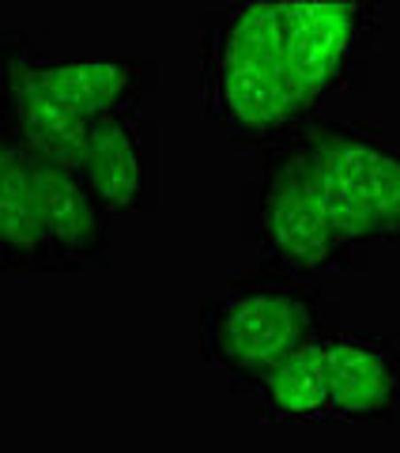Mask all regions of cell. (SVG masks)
Segmentation results:
<instances>
[{"label": "cell", "instance_id": "3957f363", "mask_svg": "<svg viewBox=\"0 0 400 453\" xmlns=\"http://www.w3.org/2000/svg\"><path fill=\"white\" fill-rule=\"evenodd\" d=\"M348 234L318 201L303 163L288 140L265 144L261 170V261L265 273L306 280L340 268L348 257Z\"/></svg>", "mask_w": 400, "mask_h": 453}, {"label": "cell", "instance_id": "6da1fadb", "mask_svg": "<svg viewBox=\"0 0 400 453\" xmlns=\"http://www.w3.org/2000/svg\"><path fill=\"white\" fill-rule=\"evenodd\" d=\"M204 106L238 140L261 148L313 118L288 68L280 4H238L208 35Z\"/></svg>", "mask_w": 400, "mask_h": 453}, {"label": "cell", "instance_id": "7c38bea8", "mask_svg": "<svg viewBox=\"0 0 400 453\" xmlns=\"http://www.w3.org/2000/svg\"><path fill=\"white\" fill-rule=\"evenodd\" d=\"M366 238L400 242V151L378 144L366 166Z\"/></svg>", "mask_w": 400, "mask_h": 453}, {"label": "cell", "instance_id": "ba28073f", "mask_svg": "<svg viewBox=\"0 0 400 453\" xmlns=\"http://www.w3.org/2000/svg\"><path fill=\"white\" fill-rule=\"evenodd\" d=\"M73 174L83 178L106 211H128L140 196V148L133 113H106L88 121Z\"/></svg>", "mask_w": 400, "mask_h": 453}, {"label": "cell", "instance_id": "8fae6325", "mask_svg": "<svg viewBox=\"0 0 400 453\" xmlns=\"http://www.w3.org/2000/svg\"><path fill=\"white\" fill-rule=\"evenodd\" d=\"M261 396L273 419H325L328 416V378H325V336L291 351L283 363L242 381Z\"/></svg>", "mask_w": 400, "mask_h": 453}, {"label": "cell", "instance_id": "9c48e42d", "mask_svg": "<svg viewBox=\"0 0 400 453\" xmlns=\"http://www.w3.org/2000/svg\"><path fill=\"white\" fill-rule=\"evenodd\" d=\"M38 80L80 121L133 113L140 98V68L133 61H42L38 57Z\"/></svg>", "mask_w": 400, "mask_h": 453}, {"label": "cell", "instance_id": "7a4b0ae2", "mask_svg": "<svg viewBox=\"0 0 400 453\" xmlns=\"http://www.w3.org/2000/svg\"><path fill=\"white\" fill-rule=\"evenodd\" d=\"M321 336V306L306 280L250 276L200 314V340L212 363L227 366L238 381L257 378L291 351Z\"/></svg>", "mask_w": 400, "mask_h": 453}, {"label": "cell", "instance_id": "30bf717a", "mask_svg": "<svg viewBox=\"0 0 400 453\" xmlns=\"http://www.w3.org/2000/svg\"><path fill=\"white\" fill-rule=\"evenodd\" d=\"M0 273H53V253L35 201L31 151L19 140L12 148L4 193H0Z\"/></svg>", "mask_w": 400, "mask_h": 453}, {"label": "cell", "instance_id": "277c9868", "mask_svg": "<svg viewBox=\"0 0 400 453\" xmlns=\"http://www.w3.org/2000/svg\"><path fill=\"white\" fill-rule=\"evenodd\" d=\"M295 159L333 223L348 234V242H366V166L378 151L381 133L366 121H318L295 125L288 136Z\"/></svg>", "mask_w": 400, "mask_h": 453}, {"label": "cell", "instance_id": "5b68a950", "mask_svg": "<svg viewBox=\"0 0 400 453\" xmlns=\"http://www.w3.org/2000/svg\"><path fill=\"white\" fill-rule=\"evenodd\" d=\"M378 31L370 4H280V35L298 98L313 110L325 91L344 83L348 61Z\"/></svg>", "mask_w": 400, "mask_h": 453}, {"label": "cell", "instance_id": "8992f818", "mask_svg": "<svg viewBox=\"0 0 400 453\" xmlns=\"http://www.w3.org/2000/svg\"><path fill=\"white\" fill-rule=\"evenodd\" d=\"M35 201L53 253V273H91L110 261V211L73 170L31 151Z\"/></svg>", "mask_w": 400, "mask_h": 453}, {"label": "cell", "instance_id": "52a82bcc", "mask_svg": "<svg viewBox=\"0 0 400 453\" xmlns=\"http://www.w3.org/2000/svg\"><path fill=\"white\" fill-rule=\"evenodd\" d=\"M328 416L355 423L400 419V351L381 336H325Z\"/></svg>", "mask_w": 400, "mask_h": 453}]
</instances>
